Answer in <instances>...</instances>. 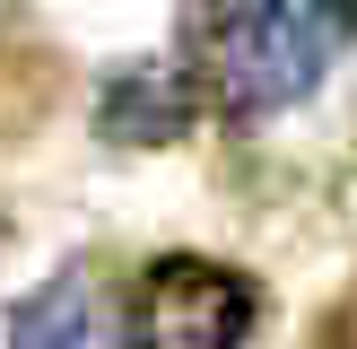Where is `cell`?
I'll return each mask as SVG.
<instances>
[{"label": "cell", "instance_id": "1", "mask_svg": "<svg viewBox=\"0 0 357 349\" xmlns=\"http://www.w3.org/2000/svg\"><path fill=\"white\" fill-rule=\"evenodd\" d=\"M357 44V0H209L201 79L236 122H271L305 105Z\"/></svg>", "mask_w": 357, "mask_h": 349}, {"label": "cell", "instance_id": "4", "mask_svg": "<svg viewBox=\"0 0 357 349\" xmlns=\"http://www.w3.org/2000/svg\"><path fill=\"white\" fill-rule=\"evenodd\" d=\"M9 349H105L87 279H52L44 297H26V306L9 314Z\"/></svg>", "mask_w": 357, "mask_h": 349}, {"label": "cell", "instance_id": "3", "mask_svg": "<svg viewBox=\"0 0 357 349\" xmlns=\"http://www.w3.org/2000/svg\"><path fill=\"white\" fill-rule=\"evenodd\" d=\"M96 131L114 149H166V140L192 131V79L166 61H139V70H114L96 96Z\"/></svg>", "mask_w": 357, "mask_h": 349}, {"label": "cell", "instance_id": "2", "mask_svg": "<svg viewBox=\"0 0 357 349\" xmlns=\"http://www.w3.org/2000/svg\"><path fill=\"white\" fill-rule=\"evenodd\" d=\"M261 288L209 253H166L131 288V349H253Z\"/></svg>", "mask_w": 357, "mask_h": 349}]
</instances>
